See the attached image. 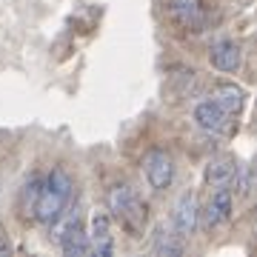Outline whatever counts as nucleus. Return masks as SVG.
Instances as JSON below:
<instances>
[{
  "label": "nucleus",
  "instance_id": "f257e3e1",
  "mask_svg": "<svg viewBox=\"0 0 257 257\" xmlns=\"http://www.w3.org/2000/svg\"><path fill=\"white\" fill-rule=\"evenodd\" d=\"M69 200H72V177L63 169H52L46 180H40V194H37L32 220L43 223V226L55 223L60 217V211L69 206Z\"/></svg>",
  "mask_w": 257,
  "mask_h": 257
},
{
  "label": "nucleus",
  "instance_id": "f03ea898",
  "mask_svg": "<svg viewBox=\"0 0 257 257\" xmlns=\"http://www.w3.org/2000/svg\"><path fill=\"white\" fill-rule=\"evenodd\" d=\"M106 206H109V217L123 226V229L132 234V237H140L143 234V226H146V203L138 197V192L128 183H114L106 194Z\"/></svg>",
  "mask_w": 257,
  "mask_h": 257
},
{
  "label": "nucleus",
  "instance_id": "7ed1b4c3",
  "mask_svg": "<svg viewBox=\"0 0 257 257\" xmlns=\"http://www.w3.org/2000/svg\"><path fill=\"white\" fill-rule=\"evenodd\" d=\"M143 175H146V183L155 189V192H163L172 186L175 180V163L172 157L160 152V149H152L146 157H143Z\"/></svg>",
  "mask_w": 257,
  "mask_h": 257
},
{
  "label": "nucleus",
  "instance_id": "20e7f679",
  "mask_svg": "<svg viewBox=\"0 0 257 257\" xmlns=\"http://www.w3.org/2000/svg\"><path fill=\"white\" fill-rule=\"evenodd\" d=\"M194 123L209 135H231V128H234L231 114L223 111L214 100H203L194 106Z\"/></svg>",
  "mask_w": 257,
  "mask_h": 257
},
{
  "label": "nucleus",
  "instance_id": "39448f33",
  "mask_svg": "<svg viewBox=\"0 0 257 257\" xmlns=\"http://www.w3.org/2000/svg\"><path fill=\"white\" fill-rule=\"evenodd\" d=\"M89 246H92V254L97 257H109L114 254V234H111V217L106 211H94L92 220H89Z\"/></svg>",
  "mask_w": 257,
  "mask_h": 257
},
{
  "label": "nucleus",
  "instance_id": "423d86ee",
  "mask_svg": "<svg viewBox=\"0 0 257 257\" xmlns=\"http://www.w3.org/2000/svg\"><path fill=\"white\" fill-rule=\"evenodd\" d=\"M231 214H234V194H231L229 183H217L209 203H206V226L209 229L223 226L231 220Z\"/></svg>",
  "mask_w": 257,
  "mask_h": 257
},
{
  "label": "nucleus",
  "instance_id": "0eeeda50",
  "mask_svg": "<svg viewBox=\"0 0 257 257\" xmlns=\"http://www.w3.org/2000/svg\"><path fill=\"white\" fill-rule=\"evenodd\" d=\"M169 18L189 32H200L206 26L203 0H169Z\"/></svg>",
  "mask_w": 257,
  "mask_h": 257
},
{
  "label": "nucleus",
  "instance_id": "6e6552de",
  "mask_svg": "<svg viewBox=\"0 0 257 257\" xmlns=\"http://www.w3.org/2000/svg\"><path fill=\"white\" fill-rule=\"evenodd\" d=\"M209 63L223 74H237L243 66V52L234 40H214L209 46Z\"/></svg>",
  "mask_w": 257,
  "mask_h": 257
},
{
  "label": "nucleus",
  "instance_id": "1a4fd4ad",
  "mask_svg": "<svg viewBox=\"0 0 257 257\" xmlns=\"http://www.w3.org/2000/svg\"><path fill=\"white\" fill-rule=\"evenodd\" d=\"M197 217H200V209H197V200H194L192 192L180 194V200L175 203V214H172V226H175V234L180 240L192 237L194 229H197Z\"/></svg>",
  "mask_w": 257,
  "mask_h": 257
},
{
  "label": "nucleus",
  "instance_id": "9d476101",
  "mask_svg": "<svg viewBox=\"0 0 257 257\" xmlns=\"http://www.w3.org/2000/svg\"><path fill=\"white\" fill-rule=\"evenodd\" d=\"M211 100L217 103L223 111H229L231 117H234V114H240L243 106H246V92L240 89L237 83H217L214 92H211Z\"/></svg>",
  "mask_w": 257,
  "mask_h": 257
},
{
  "label": "nucleus",
  "instance_id": "9b49d317",
  "mask_svg": "<svg viewBox=\"0 0 257 257\" xmlns=\"http://www.w3.org/2000/svg\"><path fill=\"white\" fill-rule=\"evenodd\" d=\"M237 175V166H234V160H229V157H217V160H211L209 169H206V183H229L231 177Z\"/></svg>",
  "mask_w": 257,
  "mask_h": 257
},
{
  "label": "nucleus",
  "instance_id": "f8f14e48",
  "mask_svg": "<svg viewBox=\"0 0 257 257\" xmlns=\"http://www.w3.org/2000/svg\"><path fill=\"white\" fill-rule=\"evenodd\" d=\"M60 248H63L66 257H80V254H92V246H89V237H86V231L77 229L72 231L69 237L60 243Z\"/></svg>",
  "mask_w": 257,
  "mask_h": 257
},
{
  "label": "nucleus",
  "instance_id": "ddd939ff",
  "mask_svg": "<svg viewBox=\"0 0 257 257\" xmlns=\"http://www.w3.org/2000/svg\"><path fill=\"white\" fill-rule=\"evenodd\" d=\"M152 251H155V254L175 257V254H183V243H180V237H177V234H166V231H157Z\"/></svg>",
  "mask_w": 257,
  "mask_h": 257
},
{
  "label": "nucleus",
  "instance_id": "4468645a",
  "mask_svg": "<svg viewBox=\"0 0 257 257\" xmlns=\"http://www.w3.org/2000/svg\"><path fill=\"white\" fill-rule=\"evenodd\" d=\"M37 194H40V177H32L26 186H23V194H20V209L26 214L29 220L35 217V203H37Z\"/></svg>",
  "mask_w": 257,
  "mask_h": 257
}]
</instances>
